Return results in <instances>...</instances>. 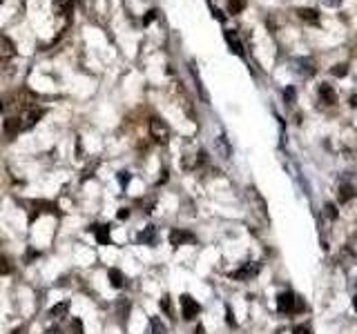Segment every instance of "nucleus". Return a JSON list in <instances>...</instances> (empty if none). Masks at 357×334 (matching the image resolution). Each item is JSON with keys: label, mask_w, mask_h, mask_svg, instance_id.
I'll return each mask as SVG.
<instances>
[{"label": "nucleus", "mask_w": 357, "mask_h": 334, "mask_svg": "<svg viewBox=\"0 0 357 334\" xmlns=\"http://www.w3.org/2000/svg\"><path fill=\"white\" fill-rule=\"evenodd\" d=\"M284 100L288 105H293L295 103V87H286V92H284Z\"/></svg>", "instance_id": "obj_22"}, {"label": "nucleus", "mask_w": 357, "mask_h": 334, "mask_svg": "<svg viewBox=\"0 0 357 334\" xmlns=\"http://www.w3.org/2000/svg\"><path fill=\"white\" fill-rule=\"evenodd\" d=\"M215 149H217V154H219L223 161H228V158L232 156V147H230V143H228V138L223 134L215 138Z\"/></svg>", "instance_id": "obj_8"}, {"label": "nucleus", "mask_w": 357, "mask_h": 334, "mask_svg": "<svg viewBox=\"0 0 357 334\" xmlns=\"http://www.w3.org/2000/svg\"><path fill=\"white\" fill-rule=\"evenodd\" d=\"M92 230H94V234H96V241H99L100 245H110V243H112L110 225H94Z\"/></svg>", "instance_id": "obj_11"}, {"label": "nucleus", "mask_w": 357, "mask_h": 334, "mask_svg": "<svg viewBox=\"0 0 357 334\" xmlns=\"http://www.w3.org/2000/svg\"><path fill=\"white\" fill-rule=\"evenodd\" d=\"M353 196H355V187L351 185L348 176H344L339 181V187H337V199H339V203H348Z\"/></svg>", "instance_id": "obj_6"}, {"label": "nucleus", "mask_w": 357, "mask_h": 334, "mask_svg": "<svg viewBox=\"0 0 357 334\" xmlns=\"http://www.w3.org/2000/svg\"><path fill=\"white\" fill-rule=\"evenodd\" d=\"M11 334H20V330H14V332H11Z\"/></svg>", "instance_id": "obj_37"}, {"label": "nucleus", "mask_w": 357, "mask_h": 334, "mask_svg": "<svg viewBox=\"0 0 357 334\" xmlns=\"http://www.w3.org/2000/svg\"><path fill=\"white\" fill-rule=\"evenodd\" d=\"M72 330H74V334H83V323H80V318H72Z\"/></svg>", "instance_id": "obj_23"}, {"label": "nucleus", "mask_w": 357, "mask_h": 334, "mask_svg": "<svg viewBox=\"0 0 357 334\" xmlns=\"http://www.w3.org/2000/svg\"><path fill=\"white\" fill-rule=\"evenodd\" d=\"M157 16H159V11H157V9L147 11V16L143 18V25H150V22H152V20H154V18H157Z\"/></svg>", "instance_id": "obj_24"}, {"label": "nucleus", "mask_w": 357, "mask_h": 334, "mask_svg": "<svg viewBox=\"0 0 357 334\" xmlns=\"http://www.w3.org/2000/svg\"><path fill=\"white\" fill-rule=\"evenodd\" d=\"M150 131H152L154 141H159V143H168L170 130H168V125H165L163 120H159V118H152V120H150Z\"/></svg>", "instance_id": "obj_5"}, {"label": "nucleus", "mask_w": 357, "mask_h": 334, "mask_svg": "<svg viewBox=\"0 0 357 334\" xmlns=\"http://www.w3.org/2000/svg\"><path fill=\"white\" fill-rule=\"evenodd\" d=\"M2 274H9V261L2 259Z\"/></svg>", "instance_id": "obj_32"}, {"label": "nucleus", "mask_w": 357, "mask_h": 334, "mask_svg": "<svg viewBox=\"0 0 357 334\" xmlns=\"http://www.w3.org/2000/svg\"><path fill=\"white\" fill-rule=\"evenodd\" d=\"M319 98H321V103H326V105H335L337 96H335V92H333L331 85L321 83V85H319Z\"/></svg>", "instance_id": "obj_12"}, {"label": "nucleus", "mask_w": 357, "mask_h": 334, "mask_svg": "<svg viewBox=\"0 0 357 334\" xmlns=\"http://www.w3.org/2000/svg\"><path fill=\"white\" fill-rule=\"evenodd\" d=\"M353 308H355V312H357V294L353 297Z\"/></svg>", "instance_id": "obj_34"}, {"label": "nucleus", "mask_w": 357, "mask_h": 334, "mask_svg": "<svg viewBox=\"0 0 357 334\" xmlns=\"http://www.w3.org/2000/svg\"><path fill=\"white\" fill-rule=\"evenodd\" d=\"M326 216H328V219H331V221L337 216V209H335V205H333V203H328V205H326Z\"/></svg>", "instance_id": "obj_26"}, {"label": "nucleus", "mask_w": 357, "mask_h": 334, "mask_svg": "<svg viewBox=\"0 0 357 334\" xmlns=\"http://www.w3.org/2000/svg\"><path fill=\"white\" fill-rule=\"evenodd\" d=\"M161 310L168 314V316H172V303H170V297H163L161 298Z\"/></svg>", "instance_id": "obj_21"}, {"label": "nucleus", "mask_w": 357, "mask_h": 334, "mask_svg": "<svg viewBox=\"0 0 357 334\" xmlns=\"http://www.w3.org/2000/svg\"><path fill=\"white\" fill-rule=\"evenodd\" d=\"M14 56V42L9 40V36H2V63H7Z\"/></svg>", "instance_id": "obj_13"}, {"label": "nucleus", "mask_w": 357, "mask_h": 334, "mask_svg": "<svg viewBox=\"0 0 357 334\" xmlns=\"http://www.w3.org/2000/svg\"><path fill=\"white\" fill-rule=\"evenodd\" d=\"M45 334H63V332H60V330H56V328H49Z\"/></svg>", "instance_id": "obj_33"}, {"label": "nucleus", "mask_w": 357, "mask_h": 334, "mask_svg": "<svg viewBox=\"0 0 357 334\" xmlns=\"http://www.w3.org/2000/svg\"><path fill=\"white\" fill-rule=\"evenodd\" d=\"M315 72H317V67L310 58H299V60H295V74L301 76V78H313Z\"/></svg>", "instance_id": "obj_4"}, {"label": "nucleus", "mask_w": 357, "mask_h": 334, "mask_svg": "<svg viewBox=\"0 0 357 334\" xmlns=\"http://www.w3.org/2000/svg\"><path fill=\"white\" fill-rule=\"evenodd\" d=\"M259 270H261V265L259 263H243L239 270H235L230 274L232 281H250L252 277H257Z\"/></svg>", "instance_id": "obj_2"}, {"label": "nucleus", "mask_w": 357, "mask_h": 334, "mask_svg": "<svg viewBox=\"0 0 357 334\" xmlns=\"http://www.w3.org/2000/svg\"><path fill=\"white\" fill-rule=\"evenodd\" d=\"M351 105H353V107H357V96H353V98H351Z\"/></svg>", "instance_id": "obj_35"}, {"label": "nucleus", "mask_w": 357, "mask_h": 334, "mask_svg": "<svg viewBox=\"0 0 357 334\" xmlns=\"http://www.w3.org/2000/svg\"><path fill=\"white\" fill-rule=\"evenodd\" d=\"M150 334H168V328H165V323H161V318L150 321Z\"/></svg>", "instance_id": "obj_15"}, {"label": "nucleus", "mask_w": 357, "mask_h": 334, "mask_svg": "<svg viewBox=\"0 0 357 334\" xmlns=\"http://www.w3.org/2000/svg\"><path fill=\"white\" fill-rule=\"evenodd\" d=\"M324 5H328V7H339V2L341 0H321Z\"/></svg>", "instance_id": "obj_31"}, {"label": "nucleus", "mask_w": 357, "mask_h": 334, "mask_svg": "<svg viewBox=\"0 0 357 334\" xmlns=\"http://www.w3.org/2000/svg\"><path fill=\"white\" fill-rule=\"evenodd\" d=\"M304 305H301V301L297 297H295L293 292H281L277 297V310L284 314H290V312H297V310H301Z\"/></svg>", "instance_id": "obj_1"}, {"label": "nucleus", "mask_w": 357, "mask_h": 334, "mask_svg": "<svg viewBox=\"0 0 357 334\" xmlns=\"http://www.w3.org/2000/svg\"><path fill=\"white\" fill-rule=\"evenodd\" d=\"M137 241L141 243V245H157V241H159V232L154 225H147L145 230L141 232V234L137 236Z\"/></svg>", "instance_id": "obj_7"}, {"label": "nucleus", "mask_w": 357, "mask_h": 334, "mask_svg": "<svg viewBox=\"0 0 357 334\" xmlns=\"http://www.w3.org/2000/svg\"><path fill=\"white\" fill-rule=\"evenodd\" d=\"M65 314H67V303H58V305H54L49 310V316L52 318H63Z\"/></svg>", "instance_id": "obj_17"}, {"label": "nucleus", "mask_w": 357, "mask_h": 334, "mask_svg": "<svg viewBox=\"0 0 357 334\" xmlns=\"http://www.w3.org/2000/svg\"><path fill=\"white\" fill-rule=\"evenodd\" d=\"M201 312V305L195 301V298L190 297V294H183L181 297V314H183L185 321H192V318H197V314Z\"/></svg>", "instance_id": "obj_3"}, {"label": "nucleus", "mask_w": 357, "mask_h": 334, "mask_svg": "<svg viewBox=\"0 0 357 334\" xmlns=\"http://www.w3.org/2000/svg\"><path fill=\"white\" fill-rule=\"evenodd\" d=\"M130 178H132L130 172H119V183H121V185H127V183H130Z\"/></svg>", "instance_id": "obj_25"}, {"label": "nucleus", "mask_w": 357, "mask_h": 334, "mask_svg": "<svg viewBox=\"0 0 357 334\" xmlns=\"http://www.w3.org/2000/svg\"><path fill=\"white\" fill-rule=\"evenodd\" d=\"M243 7H246V0H230V2H228V11H230V14H239Z\"/></svg>", "instance_id": "obj_18"}, {"label": "nucleus", "mask_w": 357, "mask_h": 334, "mask_svg": "<svg viewBox=\"0 0 357 334\" xmlns=\"http://www.w3.org/2000/svg\"><path fill=\"white\" fill-rule=\"evenodd\" d=\"M127 216H130V209H127V207H121V209H119V219H121V221H125Z\"/></svg>", "instance_id": "obj_30"}, {"label": "nucleus", "mask_w": 357, "mask_h": 334, "mask_svg": "<svg viewBox=\"0 0 357 334\" xmlns=\"http://www.w3.org/2000/svg\"><path fill=\"white\" fill-rule=\"evenodd\" d=\"M226 323L228 325H235V314H232L230 308H226Z\"/></svg>", "instance_id": "obj_27"}, {"label": "nucleus", "mask_w": 357, "mask_h": 334, "mask_svg": "<svg viewBox=\"0 0 357 334\" xmlns=\"http://www.w3.org/2000/svg\"><path fill=\"white\" fill-rule=\"evenodd\" d=\"M195 334H203V328H201V325H199V328H197V332H195Z\"/></svg>", "instance_id": "obj_36"}, {"label": "nucleus", "mask_w": 357, "mask_h": 334, "mask_svg": "<svg viewBox=\"0 0 357 334\" xmlns=\"http://www.w3.org/2000/svg\"><path fill=\"white\" fill-rule=\"evenodd\" d=\"M297 14H299V18H301V20H306V22H317V20H319L317 9H299Z\"/></svg>", "instance_id": "obj_14"}, {"label": "nucleus", "mask_w": 357, "mask_h": 334, "mask_svg": "<svg viewBox=\"0 0 357 334\" xmlns=\"http://www.w3.org/2000/svg\"><path fill=\"white\" fill-rule=\"evenodd\" d=\"M226 40H228L230 52H235L237 56H243V45H241V40H239V36H237V32L228 29V32H226Z\"/></svg>", "instance_id": "obj_10"}, {"label": "nucleus", "mask_w": 357, "mask_h": 334, "mask_svg": "<svg viewBox=\"0 0 357 334\" xmlns=\"http://www.w3.org/2000/svg\"><path fill=\"white\" fill-rule=\"evenodd\" d=\"M190 241H195V236L190 234V232H185V230H172L170 232V245L172 247H178V245H183V243H190Z\"/></svg>", "instance_id": "obj_9"}, {"label": "nucleus", "mask_w": 357, "mask_h": 334, "mask_svg": "<svg viewBox=\"0 0 357 334\" xmlns=\"http://www.w3.org/2000/svg\"><path fill=\"white\" fill-rule=\"evenodd\" d=\"M54 7H56L58 14H65V11L72 7V0H56V2H54Z\"/></svg>", "instance_id": "obj_19"}, {"label": "nucleus", "mask_w": 357, "mask_h": 334, "mask_svg": "<svg viewBox=\"0 0 357 334\" xmlns=\"http://www.w3.org/2000/svg\"><path fill=\"white\" fill-rule=\"evenodd\" d=\"M107 274H110V281H112V285H114V287H123V283H125V277H123L121 272H119V270H114V267H112V270L107 272Z\"/></svg>", "instance_id": "obj_16"}, {"label": "nucleus", "mask_w": 357, "mask_h": 334, "mask_svg": "<svg viewBox=\"0 0 357 334\" xmlns=\"http://www.w3.org/2000/svg\"><path fill=\"white\" fill-rule=\"evenodd\" d=\"M331 72H333V76H339V78H344V76L348 74V67H346L344 63H341V65H335V67H333Z\"/></svg>", "instance_id": "obj_20"}, {"label": "nucleus", "mask_w": 357, "mask_h": 334, "mask_svg": "<svg viewBox=\"0 0 357 334\" xmlns=\"http://www.w3.org/2000/svg\"><path fill=\"white\" fill-rule=\"evenodd\" d=\"M293 334H313L310 332L308 328H306V325H297V328H295V332Z\"/></svg>", "instance_id": "obj_28"}, {"label": "nucleus", "mask_w": 357, "mask_h": 334, "mask_svg": "<svg viewBox=\"0 0 357 334\" xmlns=\"http://www.w3.org/2000/svg\"><path fill=\"white\" fill-rule=\"evenodd\" d=\"M212 14L217 16V20H219V22H226V16H223V14H221V11L217 9V7H212Z\"/></svg>", "instance_id": "obj_29"}]
</instances>
